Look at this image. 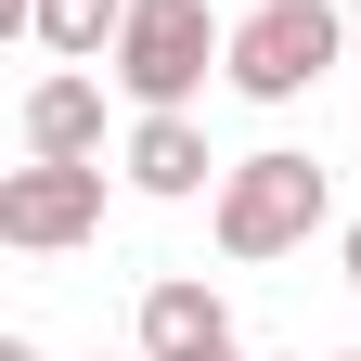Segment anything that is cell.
<instances>
[{
  "instance_id": "cell-11",
  "label": "cell",
  "mask_w": 361,
  "mask_h": 361,
  "mask_svg": "<svg viewBox=\"0 0 361 361\" xmlns=\"http://www.w3.org/2000/svg\"><path fill=\"white\" fill-rule=\"evenodd\" d=\"M0 26H26V0H0Z\"/></svg>"
},
{
  "instance_id": "cell-5",
  "label": "cell",
  "mask_w": 361,
  "mask_h": 361,
  "mask_svg": "<svg viewBox=\"0 0 361 361\" xmlns=\"http://www.w3.org/2000/svg\"><path fill=\"white\" fill-rule=\"evenodd\" d=\"M116 180H129V194H155V207H194L207 180H219V155H207L194 104H168V116H129V142H116Z\"/></svg>"
},
{
  "instance_id": "cell-10",
  "label": "cell",
  "mask_w": 361,
  "mask_h": 361,
  "mask_svg": "<svg viewBox=\"0 0 361 361\" xmlns=\"http://www.w3.org/2000/svg\"><path fill=\"white\" fill-rule=\"evenodd\" d=\"M0 361H39V336H0Z\"/></svg>"
},
{
  "instance_id": "cell-4",
  "label": "cell",
  "mask_w": 361,
  "mask_h": 361,
  "mask_svg": "<svg viewBox=\"0 0 361 361\" xmlns=\"http://www.w3.org/2000/svg\"><path fill=\"white\" fill-rule=\"evenodd\" d=\"M104 233V155H26L0 168V245L13 258H65Z\"/></svg>"
},
{
  "instance_id": "cell-1",
  "label": "cell",
  "mask_w": 361,
  "mask_h": 361,
  "mask_svg": "<svg viewBox=\"0 0 361 361\" xmlns=\"http://www.w3.org/2000/svg\"><path fill=\"white\" fill-rule=\"evenodd\" d=\"M323 219H336V180H323V155H297V142L233 155V168H219V194H207V233H219V258H233V271L297 258Z\"/></svg>"
},
{
  "instance_id": "cell-13",
  "label": "cell",
  "mask_w": 361,
  "mask_h": 361,
  "mask_svg": "<svg viewBox=\"0 0 361 361\" xmlns=\"http://www.w3.org/2000/svg\"><path fill=\"white\" fill-rule=\"evenodd\" d=\"M129 361H155V348H129Z\"/></svg>"
},
{
  "instance_id": "cell-7",
  "label": "cell",
  "mask_w": 361,
  "mask_h": 361,
  "mask_svg": "<svg viewBox=\"0 0 361 361\" xmlns=\"http://www.w3.org/2000/svg\"><path fill=\"white\" fill-rule=\"evenodd\" d=\"M26 155H104V78L90 65H52V78H26Z\"/></svg>"
},
{
  "instance_id": "cell-14",
  "label": "cell",
  "mask_w": 361,
  "mask_h": 361,
  "mask_svg": "<svg viewBox=\"0 0 361 361\" xmlns=\"http://www.w3.org/2000/svg\"><path fill=\"white\" fill-rule=\"evenodd\" d=\"M336 361H361V348H336Z\"/></svg>"
},
{
  "instance_id": "cell-2",
  "label": "cell",
  "mask_w": 361,
  "mask_h": 361,
  "mask_svg": "<svg viewBox=\"0 0 361 361\" xmlns=\"http://www.w3.org/2000/svg\"><path fill=\"white\" fill-rule=\"evenodd\" d=\"M207 65H233V26H219L207 0H129V26H116V52H104V78H116L142 116L194 104Z\"/></svg>"
},
{
  "instance_id": "cell-3",
  "label": "cell",
  "mask_w": 361,
  "mask_h": 361,
  "mask_svg": "<svg viewBox=\"0 0 361 361\" xmlns=\"http://www.w3.org/2000/svg\"><path fill=\"white\" fill-rule=\"evenodd\" d=\"M336 52H361L348 0H258V13H233V65H219V78H233L245 104H297Z\"/></svg>"
},
{
  "instance_id": "cell-8",
  "label": "cell",
  "mask_w": 361,
  "mask_h": 361,
  "mask_svg": "<svg viewBox=\"0 0 361 361\" xmlns=\"http://www.w3.org/2000/svg\"><path fill=\"white\" fill-rule=\"evenodd\" d=\"M116 26H129V0H26V39H39L52 65H104Z\"/></svg>"
},
{
  "instance_id": "cell-9",
  "label": "cell",
  "mask_w": 361,
  "mask_h": 361,
  "mask_svg": "<svg viewBox=\"0 0 361 361\" xmlns=\"http://www.w3.org/2000/svg\"><path fill=\"white\" fill-rule=\"evenodd\" d=\"M336 271H348V284H361V219H348V233H336Z\"/></svg>"
},
{
  "instance_id": "cell-6",
  "label": "cell",
  "mask_w": 361,
  "mask_h": 361,
  "mask_svg": "<svg viewBox=\"0 0 361 361\" xmlns=\"http://www.w3.org/2000/svg\"><path fill=\"white\" fill-rule=\"evenodd\" d=\"M129 348H155V361H233V297L194 284V271H155L142 284V336Z\"/></svg>"
},
{
  "instance_id": "cell-12",
  "label": "cell",
  "mask_w": 361,
  "mask_h": 361,
  "mask_svg": "<svg viewBox=\"0 0 361 361\" xmlns=\"http://www.w3.org/2000/svg\"><path fill=\"white\" fill-rule=\"evenodd\" d=\"M348 39H361V0H348Z\"/></svg>"
}]
</instances>
